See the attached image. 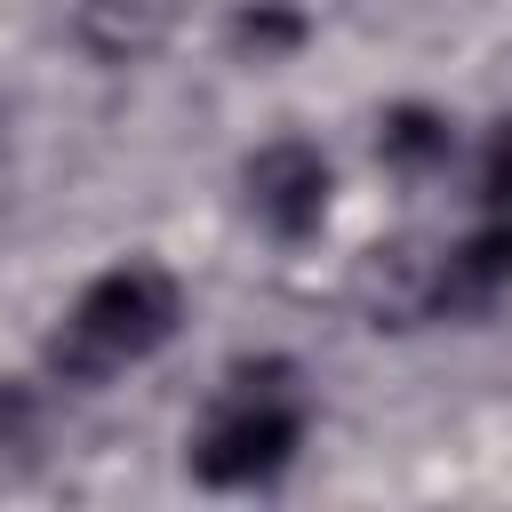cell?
<instances>
[{
  "label": "cell",
  "mask_w": 512,
  "mask_h": 512,
  "mask_svg": "<svg viewBox=\"0 0 512 512\" xmlns=\"http://www.w3.org/2000/svg\"><path fill=\"white\" fill-rule=\"evenodd\" d=\"M176 328H184V280L152 256H120L56 312V328L40 344V376L96 392V384L144 368L152 352H168Z\"/></svg>",
  "instance_id": "1"
},
{
  "label": "cell",
  "mask_w": 512,
  "mask_h": 512,
  "mask_svg": "<svg viewBox=\"0 0 512 512\" xmlns=\"http://www.w3.org/2000/svg\"><path fill=\"white\" fill-rule=\"evenodd\" d=\"M312 432V392L304 368L264 352V360H232L224 384L208 392L200 424L184 432V472L200 488H272L296 448Z\"/></svg>",
  "instance_id": "2"
},
{
  "label": "cell",
  "mask_w": 512,
  "mask_h": 512,
  "mask_svg": "<svg viewBox=\"0 0 512 512\" xmlns=\"http://www.w3.org/2000/svg\"><path fill=\"white\" fill-rule=\"evenodd\" d=\"M240 208L272 232V240H320V224H328V208H336V168H328V152L320 144H304V136H272V144H256L248 160H240Z\"/></svg>",
  "instance_id": "3"
},
{
  "label": "cell",
  "mask_w": 512,
  "mask_h": 512,
  "mask_svg": "<svg viewBox=\"0 0 512 512\" xmlns=\"http://www.w3.org/2000/svg\"><path fill=\"white\" fill-rule=\"evenodd\" d=\"M512 296V216L488 208V224H472L464 240L432 248V320H488L496 304Z\"/></svg>",
  "instance_id": "4"
},
{
  "label": "cell",
  "mask_w": 512,
  "mask_h": 512,
  "mask_svg": "<svg viewBox=\"0 0 512 512\" xmlns=\"http://www.w3.org/2000/svg\"><path fill=\"white\" fill-rule=\"evenodd\" d=\"M176 16V0H72V48L104 72H128L176 40Z\"/></svg>",
  "instance_id": "5"
},
{
  "label": "cell",
  "mask_w": 512,
  "mask_h": 512,
  "mask_svg": "<svg viewBox=\"0 0 512 512\" xmlns=\"http://www.w3.org/2000/svg\"><path fill=\"white\" fill-rule=\"evenodd\" d=\"M360 312H368V328H424L432 320V304H424V288H432V248L424 240H384V248H368L360 256Z\"/></svg>",
  "instance_id": "6"
},
{
  "label": "cell",
  "mask_w": 512,
  "mask_h": 512,
  "mask_svg": "<svg viewBox=\"0 0 512 512\" xmlns=\"http://www.w3.org/2000/svg\"><path fill=\"white\" fill-rule=\"evenodd\" d=\"M376 160L392 168V176H432V168H448L456 160V120L440 112V104H392V112H376Z\"/></svg>",
  "instance_id": "7"
},
{
  "label": "cell",
  "mask_w": 512,
  "mask_h": 512,
  "mask_svg": "<svg viewBox=\"0 0 512 512\" xmlns=\"http://www.w3.org/2000/svg\"><path fill=\"white\" fill-rule=\"evenodd\" d=\"M224 40H232L248 64H288V56L312 40V16H304L296 0H240L232 24H224Z\"/></svg>",
  "instance_id": "8"
},
{
  "label": "cell",
  "mask_w": 512,
  "mask_h": 512,
  "mask_svg": "<svg viewBox=\"0 0 512 512\" xmlns=\"http://www.w3.org/2000/svg\"><path fill=\"white\" fill-rule=\"evenodd\" d=\"M40 448V392L0 376V456H32Z\"/></svg>",
  "instance_id": "9"
},
{
  "label": "cell",
  "mask_w": 512,
  "mask_h": 512,
  "mask_svg": "<svg viewBox=\"0 0 512 512\" xmlns=\"http://www.w3.org/2000/svg\"><path fill=\"white\" fill-rule=\"evenodd\" d=\"M480 200L496 208V216H512V120L488 136V152H480Z\"/></svg>",
  "instance_id": "10"
}]
</instances>
